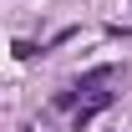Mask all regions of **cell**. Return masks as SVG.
<instances>
[]
</instances>
